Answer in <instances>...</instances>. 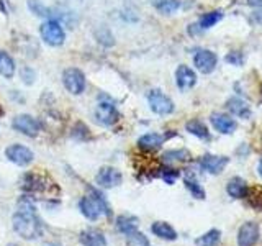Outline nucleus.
Returning a JSON list of instances; mask_svg holds the SVG:
<instances>
[{
    "label": "nucleus",
    "instance_id": "f257e3e1",
    "mask_svg": "<svg viewBox=\"0 0 262 246\" xmlns=\"http://www.w3.org/2000/svg\"><path fill=\"white\" fill-rule=\"evenodd\" d=\"M35 205L30 199H23L18 203V210L13 215V230L23 240H35L41 235V221L36 217Z\"/></svg>",
    "mask_w": 262,
    "mask_h": 246
},
{
    "label": "nucleus",
    "instance_id": "f03ea898",
    "mask_svg": "<svg viewBox=\"0 0 262 246\" xmlns=\"http://www.w3.org/2000/svg\"><path fill=\"white\" fill-rule=\"evenodd\" d=\"M79 207L82 215L89 220H98L102 215H110L108 203L105 202V199L97 191H92L89 195H85L80 200Z\"/></svg>",
    "mask_w": 262,
    "mask_h": 246
},
{
    "label": "nucleus",
    "instance_id": "7ed1b4c3",
    "mask_svg": "<svg viewBox=\"0 0 262 246\" xmlns=\"http://www.w3.org/2000/svg\"><path fill=\"white\" fill-rule=\"evenodd\" d=\"M21 187L23 191L31 194H49L51 191L57 194L56 184L48 176L39 174V172H28V174H25L21 180Z\"/></svg>",
    "mask_w": 262,
    "mask_h": 246
},
{
    "label": "nucleus",
    "instance_id": "20e7f679",
    "mask_svg": "<svg viewBox=\"0 0 262 246\" xmlns=\"http://www.w3.org/2000/svg\"><path fill=\"white\" fill-rule=\"evenodd\" d=\"M39 35L45 43L51 46H61L66 39L64 28L56 20H48L39 27Z\"/></svg>",
    "mask_w": 262,
    "mask_h": 246
},
{
    "label": "nucleus",
    "instance_id": "39448f33",
    "mask_svg": "<svg viewBox=\"0 0 262 246\" xmlns=\"http://www.w3.org/2000/svg\"><path fill=\"white\" fill-rule=\"evenodd\" d=\"M62 82H64V87L74 95L82 94L85 89V76H84V72L77 68L66 69L62 74Z\"/></svg>",
    "mask_w": 262,
    "mask_h": 246
},
{
    "label": "nucleus",
    "instance_id": "423d86ee",
    "mask_svg": "<svg viewBox=\"0 0 262 246\" xmlns=\"http://www.w3.org/2000/svg\"><path fill=\"white\" fill-rule=\"evenodd\" d=\"M147 102H149L151 110L158 115H169L174 112V102L158 89L151 90L149 95H147Z\"/></svg>",
    "mask_w": 262,
    "mask_h": 246
},
{
    "label": "nucleus",
    "instance_id": "0eeeda50",
    "mask_svg": "<svg viewBox=\"0 0 262 246\" xmlns=\"http://www.w3.org/2000/svg\"><path fill=\"white\" fill-rule=\"evenodd\" d=\"M193 64L202 74H210L218 64V56L210 49H199L193 56Z\"/></svg>",
    "mask_w": 262,
    "mask_h": 246
},
{
    "label": "nucleus",
    "instance_id": "6e6552de",
    "mask_svg": "<svg viewBox=\"0 0 262 246\" xmlns=\"http://www.w3.org/2000/svg\"><path fill=\"white\" fill-rule=\"evenodd\" d=\"M12 127L18 131V133H23L27 136H36L41 130V125L36 118H33L31 115H18V117L13 118Z\"/></svg>",
    "mask_w": 262,
    "mask_h": 246
},
{
    "label": "nucleus",
    "instance_id": "1a4fd4ad",
    "mask_svg": "<svg viewBox=\"0 0 262 246\" xmlns=\"http://www.w3.org/2000/svg\"><path fill=\"white\" fill-rule=\"evenodd\" d=\"M5 156L13 164H16V166H28V164L33 161V158H35L33 151L28 150L27 146H21V145L8 146L7 150H5Z\"/></svg>",
    "mask_w": 262,
    "mask_h": 246
},
{
    "label": "nucleus",
    "instance_id": "9d476101",
    "mask_svg": "<svg viewBox=\"0 0 262 246\" xmlns=\"http://www.w3.org/2000/svg\"><path fill=\"white\" fill-rule=\"evenodd\" d=\"M259 241V225L256 221H246L237 233V244L239 246H254Z\"/></svg>",
    "mask_w": 262,
    "mask_h": 246
},
{
    "label": "nucleus",
    "instance_id": "9b49d317",
    "mask_svg": "<svg viewBox=\"0 0 262 246\" xmlns=\"http://www.w3.org/2000/svg\"><path fill=\"white\" fill-rule=\"evenodd\" d=\"M97 184L103 187V189H110V187H117L121 184V172L115 168L105 166L98 171V174L95 177Z\"/></svg>",
    "mask_w": 262,
    "mask_h": 246
},
{
    "label": "nucleus",
    "instance_id": "f8f14e48",
    "mask_svg": "<svg viewBox=\"0 0 262 246\" xmlns=\"http://www.w3.org/2000/svg\"><path fill=\"white\" fill-rule=\"evenodd\" d=\"M95 118L105 127H112L118 120V112L110 102H100L95 109Z\"/></svg>",
    "mask_w": 262,
    "mask_h": 246
},
{
    "label": "nucleus",
    "instance_id": "ddd939ff",
    "mask_svg": "<svg viewBox=\"0 0 262 246\" xmlns=\"http://www.w3.org/2000/svg\"><path fill=\"white\" fill-rule=\"evenodd\" d=\"M176 82L180 90H188L196 84V74L188 66H179L176 71Z\"/></svg>",
    "mask_w": 262,
    "mask_h": 246
},
{
    "label": "nucleus",
    "instance_id": "4468645a",
    "mask_svg": "<svg viewBox=\"0 0 262 246\" xmlns=\"http://www.w3.org/2000/svg\"><path fill=\"white\" fill-rule=\"evenodd\" d=\"M228 158L225 156H213V154H207L203 156L202 161H200V166L203 171L210 172V174H220L221 171L225 169V166L228 164Z\"/></svg>",
    "mask_w": 262,
    "mask_h": 246
},
{
    "label": "nucleus",
    "instance_id": "2eb2a0df",
    "mask_svg": "<svg viewBox=\"0 0 262 246\" xmlns=\"http://www.w3.org/2000/svg\"><path fill=\"white\" fill-rule=\"evenodd\" d=\"M210 120H211V125L215 127V130L220 131V133H223V135H229L236 130V121L233 118H229L228 115L213 113Z\"/></svg>",
    "mask_w": 262,
    "mask_h": 246
},
{
    "label": "nucleus",
    "instance_id": "dca6fc26",
    "mask_svg": "<svg viewBox=\"0 0 262 246\" xmlns=\"http://www.w3.org/2000/svg\"><path fill=\"white\" fill-rule=\"evenodd\" d=\"M80 243L84 246H106V240L102 232H98L95 228L84 230L80 233Z\"/></svg>",
    "mask_w": 262,
    "mask_h": 246
},
{
    "label": "nucleus",
    "instance_id": "f3484780",
    "mask_svg": "<svg viewBox=\"0 0 262 246\" xmlns=\"http://www.w3.org/2000/svg\"><path fill=\"white\" fill-rule=\"evenodd\" d=\"M228 109L231 113H234L236 117H239V118H244V120H248L251 117V109H249V105L246 104L243 98L239 97H233V98H229L228 100Z\"/></svg>",
    "mask_w": 262,
    "mask_h": 246
},
{
    "label": "nucleus",
    "instance_id": "a211bd4d",
    "mask_svg": "<svg viewBox=\"0 0 262 246\" xmlns=\"http://www.w3.org/2000/svg\"><path fill=\"white\" fill-rule=\"evenodd\" d=\"M164 143V136L158 133H147L138 139V145L144 151H156L159 150L161 145Z\"/></svg>",
    "mask_w": 262,
    "mask_h": 246
},
{
    "label": "nucleus",
    "instance_id": "6ab92c4d",
    "mask_svg": "<svg viewBox=\"0 0 262 246\" xmlns=\"http://www.w3.org/2000/svg\"><path fill=\"white\" fill-rule=\"evenodd\" d=\"M138 223H139V220L135 215H120L117 218L118 232H121L123 235H126V236L138 232Z\"/></svg>",
    "mask_w": 262,
    "mask_h": 246
},
{
    "label": "nucleus",
    "instance_id": "aec40b11",
    "mask_svg": "<svg viewBox=\"0 0 262 246\" xmlns=\"http://www.w3.org/2000/svg\"><path fill=\"white\" fill-rule=\"evenodd\" d=\"M151 232L156 236H159V238H162V240H167V241H174L177 238L176 230L172 228L169 223H166V221H156V223H152Z\"/></svg>",
    "mask_w": 262,
    "mask_h": 246
},
{
    "label": "nucleus",
    "instance_id": "412c9836",
    "mask_svg": "<svg viewBox=\"0 0 262 246\" xmlns=\"http://www.w3.org/2000/svg\"><path fill=\"white\" fill-rule=\"evenodd\" d=\"M228 194L234 197V199H243V197L248 195V184H246V180L241 179V177H234L228 182V187H226Z\"/></svg>",
    "mask_w": 262,
    "mask_h": 246
},
{
    "label": "nucleus",
    "instance_id": "4be33fe9",
    "mask_svg": "<svg viewBox=\"0 0 262 246\" xmlns=\"http://www.w3.org/2000/svg\"><path fill=\"white\" fill-rule=\"evenodd\" d=\"M13 74H15V63L12 59V56L0 51V76L10 79Z\"/></svg>",
    "mask_w": 262,
    "mask_h": 246
},
{
    "label": "nucleus",
    "instance_id": "5701e85b",
    "mask_svg": "<svg viewBox=\"0 0 262 246\" xmlns=\"http://www.w3.org/2000/svg\"><path fill=\"white\" fill-rule=\"evenodd\" d=\"M187 131L188 133H192V135H195V136H199V138H202V139H208V136H210V133H208V128L205 127V123L203 121H200V120H190L187 123Z\"/></svg>",
    "mask_w": 262,
    "mask_h": 246
},
{
    "label": "nucleus",
    "instance_id": "b1692460",
    "mask_svg": "<svg viewBox=\"0 0 262 246\" xmlns=\"http://www.w3.org/2000/svg\"><path fill=\"white\" fill-rule=\"evenodd\" d=\"M223 18V12L221 10H215V12H208V13H205L202 18H200V23H199V27L202 30H208L211 27H215V25Z\"/></svg>",
    "mask_w": 262,
    "mask_h": 246
},
{
    "label": "nucleus",
    "instance_id": "393cba45",
    "mask_svg": "<svg viewBox=\"0 0 262 246\" xmlns=\"http://www.w3.org/2000/svg\"><path fill=\"white\" fill-rule=\"evenodd\" d=\"M220 235L221 233L218 232V230H210L208 233H205L203 236H200L195 243L199 246H216L218 241H220Z\"/></svg>",
    "mask_w": 262,
    "mask_h": 246
},
{
    "label": "nucleus",
    "instance_id": "a878e982",
    "mask_svg": "<svg viewBox=\"0 0 262 246\" xmlns=\"http://www.w3.org/2000/svg\"><path fill=\"white\" fill-rule=\"evenodd\" d=\"M162 158L166 162H184L190 158V154L185 150H174V151H167Z\"/></svg>",
    "mask_w": 262,
    "mask_h": 246
},
{
    "label": "nucleus",
    "instance_id": "bb28decb",
    "mask_svg": "<svg viewBox=\"0 0 262 246\" xmlns=\"http://www.w3.org/2000/svg\"><path fill=\"white\" fill-rule=\"evenodd\" d=\"M28 7L33 13H36L39 16H48L51 15V10H49L48 7H45L43 4L39 2V0H28Z\"/></svg>",
    "mask_w": 262,
    "mask_h": 246
},
{
    "label": "nucleus",
    "instance_id": "cd10ccee",
    "mask_svg": "<svg viewBox=\"0 0 262 246\" xmlns=\"http://www.w3.org/2000/svg\"><path fill=\"white\" fill-rule=\"evenodd\" d=\"M185 186L188 191L192 192L193 197H196V199H205V191L202 189V186L196 182V180H190V179H185Z\"/></svg>",
    "mask_w": 262,
    "mask_h": 246
},
{
    "label": "nucleus",
    "instance_id": "c85d7f7f",
    "mask_svg": "<svg viewBox=\"0 0 262 246\" xmlns=\"http://www.w3.org/2000/svg\"><path fill=\"white\" fill-rule=\"evenodd\" d=\"M128 238V244L129 246H149V241H147V238L143 235V233H131L126 236Z\"/></svg>",
    "mask_w": 262,
    "mask_h": 246
},
{
    "label": "nucleus",
    "instance_id": "c756f323",
    "mask_svg": "<svg viewBox=\"0 0 262 246\" xmlns=\"http://www.w3.org/2000/svg\"><path fill=\"white\" fill-rule=\"evenodd\" d=\"M158 8L162 13H174L179 8V2L177 0H164L162 4L158 5Z\"/></svg>",
    "mask_w": 262,
    "mask_h": 246
},
{
    "label": "nucleus",
    "instance_id": "7c9ffc66",
    "mask_svg": "<svg viewBox=\"0 0 262 246\" xmlns=\"http://www.w3.org/2000/svg\"><path fill=\"white\" fill-rule=\"evenodd\" d=\"M20 76H21V79L25 80V84H31L33 79L36 77V74L33 72L30 68H23V69H21V72H20Z\"/></svg>",
    "mask_w": 262,
    "mask_h": 246
},
{
    "label": "nucleus",
    "instance_id": "2f4dec72",
    "mask_svg": "<svg viewBox=\"0 0 262 246\" xmlns=\"http://www.w3.org/2000/svg\"><path fill=\"white\" fill-rule=\"evenodd\" d=\"M228 61L229 63H233V64H241L243 63V57L239 56V57H236V53H233V54H229L228 56Z\"/></svg>",
    "mask_w": 262,
    "mask_h": 246
},
{
    "label": "nucleus",
    "instance_id": "473e14b6",
    "mask_svg": "<svg viewBox=\"0 0 262 246\" xmlns=\"http://www.w3.org/2000/svg\"><path fill=\"white\" fill-rule=\"evenodd\" d=\"M248 4L252 7H262V0H248Z\"/></svg>",
    "mask_w": 262,
    "mask_h": 246
},
{
    "label": "nucleus",
    "instance_id": "72a5a7b5",
    "mask_svg": "<svg viewBox=\"0 0 262 246\" xmlns=\"http://www.w3.org/2000/svg\"><path fill=\"white\" fill-rule=\"evenodd\" d=\"M254 18H256V22H257V23H260V25H262V10L254 13Z\"/></svg>",
    "mask_w": 262,
    "mask_h": 246
},
{
    "label": "nucleus",
    "instance_id": "f704fd0d",
    "mask_svg": "<svg viewBox=\"0 0 262 246\" xmlns=\"http://www.w3.org/2000/svg\"><path fill=\"white\" fill-rule=\"evenodd\" d=\"M151 2H152V4H154L156 7H158L159 4H162V2H164V0H151Z\"/></svg>",
    "mask_w": 262,
    "mask_h": 246
},
{
    "label": "nucleus",
    "instance_id": "c9c22d12",
    "mask_svg": "<svg viewBox=\"0 0 262 246\" xmlns=\"http://www.w3.org/2000/svg\"><path fill=\"white\" fill-rule=\"evenodd\" d=\"M257 169H259V174L262 176V159L259 161V166H257Z\"/></svg>",
    "mask_w": 262,
    "mask_h": 246
},
{
    "label": "nucleus",
    "instance_id": "e433bc0d",
    "mask_svg": "<svg viewBox=\"0 0 262 246\" xmlns=\"http://www.w3.org/2000/svg\"><path fill=\"white\" fill-rule=\"evenodd\" d=\"M45 246H53V244H45Z\"/></svg>",
    "mask_w": 262,
    "mask_h": 246
},
{
    "label": "nucleus",
    "instance_id": "4c0bfd02",
    "mask_svg": "<svg viewBox=\"0 0 262 246\" xmlns=\"http://www.w3.org/2000/svg\"><path fill=\"white\" fill-rule=\"evenodd\" d=\"M0 113H2V110H0Z\"/></svg>",
    "mask_w": 262,
    "mask_h": 246
}]
</instances>
